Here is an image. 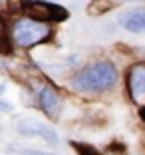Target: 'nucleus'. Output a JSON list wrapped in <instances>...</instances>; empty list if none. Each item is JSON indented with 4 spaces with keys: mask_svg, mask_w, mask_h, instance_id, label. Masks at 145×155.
I'll return each instance as SVG.
<instances>
[{
    "mask_svg": "<svg viewBox=\"0 0 145 155\" xmlns=\"http://www.w3.org/2000/svg\"><path fill=\"white\" fill-rule=\"evenodd\" d=\"M114 8V2L111 0H91L90 6H87V14L91 16H101V14L109 12Z\"/></svg>",
    "mask_w": 145,
    "mask_h": 155,
    "instance_id": "8",
    "label": "nucleus"
},
{
    "mask_svg": "<svg viewBox=\"0 0 145 155\" xmlns=\"http://www.w3.org/2000/svg\"><path fill=\"white\" fill-rule=\"evenodd\" d=\"M72 145L77 149V153H80V155H100L97 151L94 149V147H90V145H84V143H72Z\"/></svg>",
    "mask_w": 145,
    "mask_h": 155,
    "instance_id": "10",
    "label": "nucleus"
},
{
    "mask_svg": "<svg viewBox=\"0 0 145 155\" xmlns=\"http://www.w3.org/2000/svg\"><path fill=\"white\" fill-rule=\"evenodd\" d=\"M10 110H12V107H10L8 104H4V101L0 100V111H10Z\"/></svg>",
    "mask_w": 145,
    "mask_h": 155,
    "instance_id": "11",
    "label": "nucleus"
},
{
    "mask_svg": "<svg viewBox=\"0 0 145 155\" xmlns=\"http://www.w3.org/2000/svg\"><path fill=\"white\" fill-rule=\"evenodd\" d=\"M121 26L129 32H135V34H141L145 32V8H133V10H127L119 18Z\"/></svg>",
    "mask_w": 145,
    "mask_h": 155,
    "instance_id": "7",
    "label": "nucleus"
},
{
    "mask_svg": "<svg viewBox=\"0 0 145 155\" xmlns=\"http://www.w3.org/2000/svg\"><path fill=\"white\" fill-rule=\"evenodd\" d=\"M8 42H10V34L6 30V22L0 18V52H8V48H10Z\"/></svg>",
    "mask_w": 145,
    "mask_h": 155,
    "instance_id": "9",
    "label": "nucleus"
},
{
    "mask_svg": "<svg viewBox=\"0 0 145 155\" xmlns=\"http://www.w3.org/2000/svg\"><path fill=\"white\" fill-rule=\"evenodd\" d=\"M4 90H6V87H4V86H0V94H2V91H4Z\"/></svg>",
    "mask_w": 145,
    "mask_h": 155,
    "instance_id": "13",
    "label": "nucleus"
},
{
    "mask_svg": "<svg viewBox=\"0 0 145 155\" xmlns=\"http://www.w3.org/2000/svg\"><path fill=\"white\" fill-rule=\"evenodd\" d=\"M38 104H40L42 111L50 119H60V114H62V97L58 96V91L50 86L40 87L38 91Z\"/></svg>",
    "mask_w": 145,
    "mask_h": 155,
    "instance_id": "5",
    "label": "nucleus"
},
{
    "mask_svg": "<svg viewBox=\"0 0 145 155\" xmlns=\"http://www.w3.org/2000/svg\"><path fill=\"white\" fill-rule=\"evenodd\" d=\"M141 115H143V119H145V107H143V110H141Z\"/></svg>",
    "mask_w": 145,
    "mask_h": 155,
    "instance_id": "12",
    "label": "nucleus"
},
{
    "mask_svg": "<svg viewBox=\"0 0 145 155\" xmlns=\"http://www.w3.org/2000/svg\"><path fill=\"white\" fill-rule=\"evenodd\" d=\"M20 12L26 14V18L36 22H62L68 18V10L52 2L44 0H20Z\"/></svg>",
    "mask_w": 145,
    "mask_h": 155,
    "instance_id": "3",
    "label": "nucleus"
},
{
    "mask_svg": "<svg viewBox=\"0 0 145 155\" xmlns=\"http://www.w3.org/2000/svg\"><path fill=\"white\" fill-rule=\"evenodd\" d=\"M115 82H117V70L109 62H94L76 72V76L72 78V87L84 94H100L111 90Z\"/></svg>",
    "mask_w": 145,
    "mask_h": 155,
    "instance_id": "1",
    "label": "nucleus"
},
{
    "mask_svg": "<svg viewBox=\"0 0 145 155\" xmlns=\"http://www.w3.org/2000/svg\"><path fill=\"white\" fill-rule=\"evenodd\" d=\"M127 87L135 101L145 100V64H137L127 74Z\"/></svg>",
    "mask_w": 145,
    "mask_h": 155,
    "instance_id": "6",
    "label": "nucleus"
},
{
    "mask_svg": "<svg viewBox=\"0 0 145 155\" xmlns=\"http://www.w3.org/2000/svg\"><path fill=\"white\" fill-rule=\"evenodd\" d=\"M123 2H137V0H123Z\"/></svg>",
    "mask_w": 145,
    "mask_h": 155,
    "instance_id": "14",
    "label": "nucleus"
},
{
    "mask_svg": "<svg viewBox=\"0 0 145 155\" xmlns=\"http://www.w3.org/2000/svg\"><path fill=\"white\" fill-rule=\"evenodd\" d=\"M50 24L36 22L30 18H20L12 24L10 28V42L18 48H32V46L40 44V42L48 40L50 36Z\"/></svg>",
    "mask_w": 145,
    "mask_h": 155,
    "instance_id": "2",
    "label": "nucleus"
},
{
    "mask_svg": "<svg viewBox=\"0 0 145 155\" xmlns=\"http://www.w3.org/2000/svg\"><path fill=\"white\" fill-rule=\"evenodd\" d=\"M16 129H18V133L22 137H40V139H44L48 143H58V133L54 131V127L44 121H38L34 117L20 119Z\"/></svg>",
    "mask_w": 145,
    "mask_h": 155,
    "instance_id": "4",
    "label": "nucleus"
}]
</instances>
